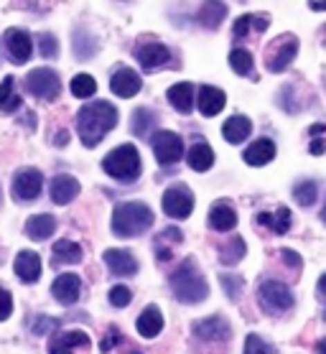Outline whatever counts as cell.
<instances>
[{
  "label": "cell",
  "mask_w": 326,
  "mask_h": 354,
  "mask_svg": "<svg viewBox=\"0 0 326 354\" xmlns=\"http://www.w3.org/2000/svg\"><path fill=\"white\" fill-rule=\"evenodd\" d=\"M115 125H118V110L105 100L89 102L77 113V133L87 148H95Z\"/></svg>",
  "instance_id": "obj_1"
},
{
  "label": "cell",
  "mask_w": 326,
  "mask_h": 354,
  "mask_svg": "<svg viewBox=\"0 0 326 354\" xmlns=\"http://www.w3.org/2000/svg\"><path fill=\"white\" fill-rule=\"evenodd\" d=\"M171 290L181 304H201L209 296L207 278L201 275V270L197 268V260L186 258L181 266L176 268L174 273L168 275Z\"/></svg>",
  "instance_id": "obj_2"
},
{
  "label": "cell",
  "mask_w": 326,
  "mask_h": 354,
  "mask_svg": "<svg viewBox=\"0 0 326 354\" xmlns=\"http://www.w3.org/2000/svg\"><path fill=\"white\" fill-rule=\"evenodd\" d=\"M153 209L143 201H123L112 212V232L118 237H138L153 227Z\"/></svg>",
  "instance_id": "obj_3"
},
{
  "label": "cell",
  "mask_w": 326,
  "mask_h": 354,
  "mask_svg": "<svg viewBox=\"0 0 326 354\" xmlns=\"http://www.w3.org/2000/svg\"><path fill=\"white\" fill-rule=\"evenodd\" d=\"M102 169H105V174L110 178H115V181L133 184V181H138L141 171H143V161H141V153H138L136 145L125 143V145H118L112 153L105 156Z\"/></svg>",
  "instance_id": "obj_4"
},
{
  "label": "cell",
  "mask_w": 326,
  "mask_h": 354,
  "mask_svg": "<svg viewBox=\"0 0 326 354\" xmlns=\"http://www.w3.org/2000/svg\"><path fill=\"white\" fill-rule=\"evenodd\" d=\"M298 54V36L293 33H280L278 39H273L265 48V69L273 74L286 72L291 62Z\"/></svg>",
  "instance_id": "obj_5"
},
{
  "label": "cell",
  "mask_w": 326,
  "mask_h": 354,
  "mask_svg": "<svg viewBox=\"0 0 326 354\" xmlns=\"http://www.w3.org/2000/svg\"><path fill=\"white\" fill-rule=\"evenodd\" d=\"M257 301H260L263 311H268V314H286V311H291L296 304L293 290L280 281L260 283V288H257Z\"/></svg>",
  "instance_id": "obj_6"
},
{
  "label": "cell",
  "mask_w": 326,
  "mask_h": 354,
  "mask_svg": "<svg viewBox=\"0 0 326 354\" xmlns=\"http://www.w3.org/2000/svg\"><path fill=\"white\" fill-rule=\"evenodd\" d=\"M24 89L28 95H33L36 100H56L59 92H62V80L54 69H33L28 77L24 80Z\"/></svg>",
  "instance_id": "obj_7"
},
{
  "label": "cell",
  "mask_w": 326,
  "mask_h": 354,
  "mask_svg": "<svg viewBox=\"0 0 326 354\" xmlns=\"http://www.w3.org/2000/svg\"><path fill=\"white\" fill-rule=\"evenodd\" d=\"M151 148L156 153V161L161 166H174L183 158V140L179 133H171V130H159L156 136L151 138Z\"/></svg>",
  "instance_id": "obj_8"
},
{
  "label": "cell",
  "mask_w": 326,
  "mask_h": 354,
  "mask_svg": "<svg viewBox=\"0 0 326 354\" xmlns=\"http://www.w3.org/2000/svg\"><path fill=\"white\" fill-rule=\"evenodd\" d=\"M163 212L174 219H186L194 212V194L186 184H171L163 192Z\"/></svg>",
  "instance_id": "obj_9"
},
{
  "label": "cell",
  "mask_w": 326,
  "mask_h": 354,
  "mask_svg": "<svg viewBox=\"0 0 326 354\" xmlns=\"http://www.w3.org/2000/svg\"><path fill=\"white\" fill-rule=\"evenodd\" d=\"M44 189V174L39 169H18L10 181V192L16 201H33Z\"/></svg>",
  "instance_id": "obj_10"
},
{
  "label": "cell",
  "mask_w": 326,
  "mask_h": 354,
  "mask_svg": "<svg viewBox=\"0 0 326 354\" xmlns=\"http://www.w3.org/2000/svg\"><path fill=\"white\" fill-rule=\"evenodd\" d=\"M6 48H8V57L13 64H26L33 54L31 33L24 28H8L6 31Z\"/></svg>",
  "instance_id": "obj_11"
},
{
  "label": "cell",
  "mask_w": 326,
  "mask_h": 354,
  "mask_svg": "<svg viewBox=\"0 0 326 354\" xmlns=\"http://www.w3.org/2000/svg\"><path fill=\"white\" fill-rule=\"evenodd\" d=\"M191 331H194V337L207 339V342H227L232 337L230 322L222 319V316H209V319L194 322L191 324Z\"/></svg>",
  "instance_id": "obj_12"
},
{
  "label": "cell",
  "mask_w": 326,
  "mask_h": 354,
  "mask_svg": "<svg viewBox=\"0 0 326 354\" xmlns=\"http://www.w3.org/2000/svg\"><path fill=\"white\" fill-rule=\"evenodd\" d=\"M51 296H54L62 306H74L82 296V278L74 273H62L51 283Z\"/></svg>",
  "instance_id": "obj_13"
},
{
  "label": "cell",
  "mask_w": 326,
  "mask_h": 354,
  "mask_svg": "<svg viewBox=\"0 0 326 354\" xmlns=\"http://www.w3.org/2000/svg\"><path fill=\"white\" fill-rule=\"evenodd\" d=\"M87 349L89 337L87 331L72 329V331H56L48 339V354H72L74 349Z\"/></svg>",
  "instance_id": "obj_14"
},
{
  "label": "cell",
  "mask_w": 326,
  "mask_h": 354,
  "mask_svg": "<svg viewBox=\"0 0 326 354\" xmlns=\"http://www.w3.org/2000/svg\"><path fill=\"white\" fill-rule=\"evenodd\" d=\"M136 59L145 72H151V69H159V66H163V64L171 62V51H168L163 44L148 41V44H141V46L136 48Z\"/></svg>",
  "instance_id": "obj_15"
},
{
  "label": "cell",
  "mask_w": 326,
  "mask_h": 354,
  "mask_svg": "<svg viewBox=\"0 0 326 354\" xmlns=\"http://www.w3.org/2000/svg\"><path fill=\"white\" fill-rule=\"evenodd\" d=\"M141 87H143V80H141V74L133 72V69H127V66L118 69V72L112 74V80H110V89L118 97H123V100H130V97H136L138 92H141Z\"/></svg>",
  "instance_id": "obj_16"
},
{
  "label": "cell",
  "mask_w": 326,
  "mask_h": 354,
  "mask_svg": "<svg viewBox=\"0 0 326 354\" xmlns=\"http://www.w3.org/2000/svg\"><path fill=\"white\" fill-rule=\"evenodd\" d=\"M82 192V184L74 176H66V174H59V176L51 178V186H48V194H51V201L54 204H72Z\"/></svg>",
  "instance_id": "obj_17"
},
{
  "label": "cell",
  "mask_w": 326,
  "mask_h": 354,
  "mask_svg": "<svg viewBox=\"0 0 326 354\" xmlns=\"http://www.w3.org/2000/svg\"><path fill=\"white\" fill-rule=\"evenodd\" d=\"M102 258H105V263H107V268H110L112 275H136L138 273V260L130 250L110 248V250H105Z\"/></svg>",
  "instance_id": "obj_18"
},
{
  "label": "cell",
  "mask_w": 326,
  "mask_h": 354,
  "mask_svg": "<svg viewBox=\"0 0 326 354\" xmlns=\"http://www.w3.org/2000/svg\"><path fill=\"white\" fill-rule=\"evenodd\" d=\"M209 227L217 232H230L237 227V212L230 201H215L209 209Z\"/></svg>",
  "instance_id": "obj_19"
},
{
  "label": "cell",
  "mask_w": 326,
  "mask_h": 354,
  "mask_svg": "<svg viewBox=\"0 0 326 354\" xmlns=\"http://www.w3.org/2000/svg\"><path fill=\"white\" fill-rule=\"evenodd\" d=\"M16 275L21 278L24 283H36L41 278V258L39 252H33V250H21L16 255Z\"/></svg>",
  "instance_id": "obj_20"
},
{
  "label": "cell",
  "mask_w": 326,
  "mask_h": 354,
  "mask_svg": "<svg viewBox=\"0 0 326 354\" xmlns=\"http://www.w3.org/2000/svg\"><path fill=\"white\" fill-rule=\"evenodd\" d=\"M227 105V95H224L219 87H212V84H204L199 89V113L204 118H215L219 115Z\"/></svg>",
  "instance_id": "obj_21"
},
{
  "label": "cell",
  "mask_w": 326,
  "mask_h": 354,
  "mask_svg": "<svg viewBox=\"0 0 326 354\" xmlns=\"http://www.w3.org/2000/svg\"><path fill=\"white\" fill-rule=\"evenodd\" d=\"M242 158H245L247 166H265V163H271L275 158V143L271 138H260V140L247 145Z\"/></svg>",
  "instance_id": "obj_22"
},
{
  "label": "cell",
  "mask_w": 326,
  "mask_h": 354,
  "mask_svg": "<svg viewBox=\"0 0 326 354\" xmlns=\"http://www.w3.org/2000/svg\"><path fill=\"white\" fill-rule=\"evenodd\" d=\"M255 222L260 227H265V230H271L273 234H286L288 230H291V209L288 207H278L275 212H260L257 217H255Z\"/></svg>",
  "instance_id": "obj_23"
},
{
  "label": "cell",
  "mask_w": 326,
  "mask_h": 354,
  "mask_svg": "<svg viewBox=\"0 0 326 354\" xmlns=\"http://www.w3.org/2000/svg\"><path fill=\"white\" fill-rule=\"evenodd\" d=\"M136 329L143 339L159 337L161 329H163V314L159 311V306H153V304L151 306H145L143 311H141V316H138Z\"/></svg>",
  "instance_id": "obj_24"
},
{
  "label": "cell",
  "mask_w": 326,
  "mask_h": 354,
  "mask_svg": "<svg viewBox=\"0 0 326 354\" xmlns=\"http://www.w3.org/2000/svg\"><path fill=\"white\" fill-rule=\"evenodd\" d=\"M250 133H253V122H250V118H245V115H232L230 120L222 125L224 140L232 145L245 143L247 138H250Z\"/></svg>",
  "instance_id": "obj_25"
},
{
  "label": "cell",
  "mask_w": 326,
  "mask_h": 354,
  "mask_svg": "<svg viewBox=\"0 0 326 354\" xmlns=\"http://www.w3.org/2000/svg\"><path fill=\"white\" fill-rule=\"evenodd\" d=\"M54 263L56 268L59 266H77V263H82V258H84V250H82V245H77V242L72 240H59L54 242Z\"/></svg>",
  "instance_id": "obj_26"
},
{
  "label": "cell",
  "mask_w": 326,
  "mask_h": 354,
  "mask_svg": "<svg viewBox=\"0 0 326 354\" xmlns=\"http://www.w3.org/2000/svg\"><path fill=\"white\" fill-rule=\"evenodd\" d=\"M166 97L179 113L189 115L191 107H194V84L191 82H176L174 87H168Z\"/></svg>",
  "instance_id": "obj_27"
},
{
  "label": "cell",
  "mask_w": 326,
  "mask_h": 354,
  "mask_svg": "<svg viewBox=\"0 0 326 354\" xmlns=\"http://www.w3.org/2000/svg\"><path fill=\"white\" fill-rule=\"evenodd\" d=\"M54 232H56L54 214H33V217L26 222V234H28L31 240H36V242L48 240Z\"/></svg>",
  "instance_id": "obj_28"
},
{
  "label": "cell",
  "mask_w": 326,
  "mask_h": 354,
  "mask_svg": "<svg viewBox=\"0 0 326 354\" xmlns=\"http://www.w3.org/2000/svg\"><path fill=\"white\" fill-rule=\"evenodd\" d=\"M186 161L194 171H209L215 166V151H212V145L199 140V143H194L189 148V153H186Z\"/></svg>",
  "instance_id": "obj_29"
},
{
  "label": "cell",
  "mask_w": 326,
  "mask_h": 354,
  "mask_svg": "<svg viewBox=\"0 0 326 354\" xmlns=\"http://www.w3.org/2000/svg\"><path fill=\"white\" fill-rule=\"evenodd\" d=\"M271 24V16H255V13H245V16H239L232 26V33H235V39H242L247 36L250 31H265Z\"/></svg>",
  "instance_id": "obj_30"
},
{
  "label": "cell",
  "mask_w": 326,
  "mask_h": 354,
  "mask_svg": "<svg viewBox=\"0 0 326 354\" xmlns=\"http://www.w3.org/2000/svg\"><path fill=\"white\" fill-rule=\"evenodd\" d=\"M13 84H16V80L13 77H6V80L0 82V113L3 115H10L16 113V110H21V97L13 92Z\"/></svg>",
  "instance_id": "obj_31"
},
{
  "label": "cell",
  "mask_w": 326,
  "mask_h": 354,
  "mask_svg": "<svg viewBox=\"0 0 326 354\" xmlns=\"http://www.w3.org/2000/svg\"><path fill=\"white\" fill-rule=\"evenodd\" d=\"M245 252H247L245 240L235 234L227 245H222V248H219V263H222V266H237L239 260L245 258Z\"/></svg>",
  "instance_id": "obj_32"
},
{
  "label": "cell",
  "mask_w": 326,
  "mask_h": 354,
  "mask_svg": "<svg viewBox=\"0 0 326 354\" xmlns=\"http://www.w3.org/2000/svg\"><path fill=\"white\" fill-rule=\"evenodd\" d=\"M224 16H227V6H224V3H204L197 21H199L204 28H217V26L224 21Z\"/></svg>",
  "instance_id": "obj_33"
},
{
  "label": "cell",
  "mask_w": 326,
  "mask_h": 354,
  "mask_svg": "<svg viewBox=\"0 0 326 354\" xmlns=\"http://www.w3.org/2000/svg\"><path fill=\"white\" fill-rule=\"evenodd\" d=\"M156 125V113L148 110V107H138L136 113H133V120H130V130L136 133V136H148Z\"/></svg>",
  "instance_id": "obj_34"
},
{
  "label": "cell",
  "mask_w": 326,
  "mask_h": 354,
  "mask_svg": "<svg viewBox=\"0 0 326 354\" xmlns=\"http://www.w3.org/2000/svg\"><path fill=\"white\" fill-rule=\"evenodd\" d=\"M293 196H296V201H298L301 207H311V204H316L318 184H316V181H311V178H306V181H298V184L293 186Z\"/></svg>",
  "instance_id": "obj_35"
},
{
  "label": "cell",
  "mask_w": 326,
  "mask_h": 354,
  "mask_svg": "<svg viewBox=\"0 0 326 354\" xmlns=\"http://www.w3.org/2000/svg\"><path fill=\"white\" fill-rule=\"evenodd\" d=\"M230 66L237 74L247 77V74L253 72V54H250L247 48H232L230 51Z\"/></svg>",
  "instance_id": "obj_36"
},
{
  "label": "cell",
  "mask_w": 326,
  "mask_h": 354,
  "mask_svg": "<svg viewBox=\"0 0 326 354\" xmlns=\"http://www.w3.org/2000/svg\"><path fill=\"white\" fill-rule=\"evenodd\" d=\"M72 95L80 97V100H87V97H92L97 92V82L89 77V74H77L72 80Z\"/></svg>",
  "instance_id": "obj_37"
},
{
  "label": "cell",
  "mask_w": 326,
  "mask_h": 354,
  "mask_svg": "<svg viewBox=\"0 0 326 354\" xmlns=\"http://www.w3.org/2000/svg\"><path fill=\"white\" fill-rule=\"evenodd\" d=\"M219 283H222L224 293L230 296V301H237L242 288H245V281H242V275H219Z\"/></svg>",
  "instance_id": "obj_38"
},
{
  "label": "cell",
  "mask_w": 326,
  "mask_h": 354,
  "mask_svg": "<svg viewBox=\"0 0 326 354\" xmlns=\"http://www.w3.org/2000/svg\"><path fill=\"white\" fill-rule=\"evenodd\" d=\"M107 298H110V306L125 308V306H130V301H133V290L127 288V286H112Z\"/></svg>",
  "instance_id": "obj_39"
},
{
  "label": "cell",
  "mask_w": 326,
  "mask_h": 354,
  "mask_svg": "<svg viewBox=\"0 0 326 354\" xmlns=\"http://www.w3.org/2000/svg\"><path fill=\"white\" fill-rule=\"evenodd\" d=\"M242 354H275V346L268 344L265 339H260L257 334H250L245 339V352Z\"/></svg>",
  "instance_id": "obj_40"
},
{
  "label": "cell",
  "mask_w": 326,
  "mask_h": 354,
  "mask_svg": "<svg viewBox=\"0 0 326 354\" xmlns=\"http://www.w3.org/2000/svg\"><path fill=\"white\" fill-rule=\"evenodd\" d=\"M39 51H41V57H46V59L59 57V41H56L54 33H39Z\"/></svg>",
  "instance_id": "obj_41"
},
{
  "label": "cell",
  "mask_w": 326,
  "mask_h": 354,
  "mask_svg": "<svg viewBox=\"0 0 326 354\" xmlns=\"http://www.w3.org/2000/svg\"><path fill=\"white\" fill-rule=\"evenodd\" d=\"M278 255H280V260L293 270V273H301L303 263H301V258H298V252H293V250H280Z\"/></svg>",
  "instance_id": "obj_42"
},
{
  "label": "cell",
  "mask_w": 326,
  "mask_h": 354,
  "mask_svg": "<svg viewBox=\"0 0 326 354\" xmlns=\"http://www.w3.org/2000/svg\"><path fill=\"white\" fill-rule=\"evenodd\" d=\"M10 311H13V298H10L8 290L0 286V322H6L10 316Z\"/></svg>",
  "instance_id": "obj_43"
},
{
  "label": "cell",
  "mask_w": 326,
  "mask_h": 354,
  "mask_svg": "<svg viewBox=\"0 0 326 354\" xmlns=\"http://www.w3.org/2000/svg\"><path fill=\"white\" fill-rule=\"evenodd\" d=\"M56 326H59L56 319H44V316H41L39 322L33 324V334H36V337H44V334H48V331L56 329Z\"/></svg>",
  "instance_id": "obj_44"
},
{
  "label": "cell",
  "mask_w": 326,
  "mask_h": 354,
  "mask_svg": "<svg viewBox=\"0 0 326 354\" xmlns=\"http://www.w3.org/2000/svg\"><path fill=\"white\" fill-rule=\"evenodd\" d=\"M118 342H123V337H120L118 326H110V331H107V339H105L102 344H100V352H110L112 346L118 344Z\"/></svg>",
  "instance_id": "obj_45"
},
{
  "label": "cell",
  "mask_w": 326,
  "mask_h": 354,
  "mask_svg": "<svg viewBox=\"0 0 326 354\" xmlns=\"http://www.w3.org/2000/svg\"><path fill=\"white\" fill-rule=\"evenodd\" d=\"M316 298L321 301V304H326V273L321 275L316 283Z\"/></svg>",
  "instance_id": "obj_46"
},
{
  "label": "cell",
  "mask_w": 326,
  "mask_h": 354,
  "mask_svg": "<svg viewBox=\"0 0 326 354\" xmlns=\"http://www.w3.org/2000/svg\"><path fill=\"white\" fill-rule=\"evenodd\" d=\"M324 140H321V138H318V140H314V143H311V156H321L324 153Z\"/></svg>",
  "instance_id": "obj_47"
},
{
  "label": "cell",
  "mask_w": 326,
  "mask_h": 354,
  "mask_svg": "<svg viewBox=\"0 0 326 354\" xmlns=\"http://www.w3.org/2000/svg\"><path fill=\"white\" fill-rule=\"evenodd\" d=\"M324 130H326V125H324V122H318V125H311L309 133H311L314 138H321V136H324Z\"/></svg>",
  "instance_id": "obj_48"
},
{
  "label": "cell",
  "mask_w": 326,
  "mask_h": 354,
  "mask_svg": "<svg viewBox=\"0 0 326 354\" xmlns=\"http://www.w3.org/2000/svg\"><path fill=\"white\" fill-rule=\"evenodd\" d=\"M66 140H69V136H66V130H59V136L54 138L56 145H66Z\"/></svg>",
  "instance_id": "obj_49"
},
{
  "label": "cell",
  "mask_w": 326,
  "mask_h": 354,
  "mask_svg": "<svg viewBox=\"0 0 326 354\" xmlns=\"http://www.w3.org/2000/svg\"><path fill=\"white\" fill-rule=\"evenodd\" d=\"M309 8L311 10H326V3H316V0H314V3H309Z\"/></svg>",
  "instance_id": "obj_50"
},
{
  "label": "cell",
  "mask_w": 326,
  "mask_h": 354,
  "mask_svg": "<svg viewBox=\"0 0 326 354\" xmlns=\"http://www.w3.org/2000/svg\"><path fill=\"white\" fill-rule=\"evenodd\" d=\"M316 352H318V354H326V337L316 344Z\"/></svg>",
  "instance_id": "obj_51"
},
{
  "label": "cell",
  "mask_w": 326,
  "mask_h": 354,
  "mask_svg": "<svg viewBox=\"0 0 326 354\" xmlns=\"http://www.w3.org/2000/svg\"><path fill=\"white\" fill-rule=\"evenodd\" d=\"M318 41L326 46V26H321V31H318Z\"/></svg>",
  "instance_id": "obj_52"
},
{
  "label": "cell",
  "mask_w": 326,
  "mask_h": 354,
  "mask_svg": "<svg viewBox=\"0 0 326 354\" xmlns=\"http://www.w3.org/2000/svg\"><path fill=\"white\" fill-rule=\"evenodd\" d=\"M321 219H324V222H326V207H324V212H321Z\"/></svg>",
  "instance_id": "obj_53"
},
{
  "label": "cell",
  "mask_w": 326,
  "mask_h": 354,
  "mask_svg": "<svg viewBox=\"0 0 326 354\" xmlns=\"http://www.w3.org/2000/svg\"><path fill=\"white\" fill-rule=\"evenodd\" d=\"M130 354H141V352H130Z\"/></svg>",
  "instance_id": "obj_54"
},
{
  "label": "cell",
  "mask_w": 326,
  "mask_h": 354,
  "mask_svg": "<svg viewBox=\"0 0 326 354\" xmlns=\"http://www.w3.org/2000/svg\"><path fill=\"white\" fill-rule=\"evenodd\" d=\"M324 316H326V314H324Z\"/></svg>",
  "instance_id": "obj_55"
}]
</instances>
